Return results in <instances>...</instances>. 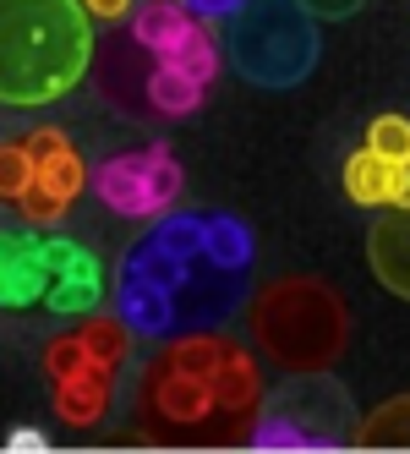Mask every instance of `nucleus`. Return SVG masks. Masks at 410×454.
Instances as JSON below:
<instances>
[{
    "instance_id": "nucleus-17",
    "label": "nucleus",
    "mask_w": 410,
    "mask_h": 454,
    "mask_svg": "<svg viewBox=\"0 0 410 454\" xmlns=\"http://www.w3.org/2000/svg\"><path fill=\"white\" fill-rule=\"evenodd\" d=\"M181 6H186V12H197L203 22H225V17H236V12L246 6V0H181Z\"/></svg>"
},
{
    "instance_id": "nucleus-2",
    "label": "nucleus",
    "mask_w": 410,
    "mask_h": 454,
    "mask_svg": "<svg viewBox=\"0 0 410 454\" xmlns=\"http://www.w3.org/2000/svg\"><path fill=\"white\" fill-rule=\"evenodd\" d=\"M137 421L159 443H241L263 405V367L225 329L153 340L132 383Z\"/></svg>"
},
{
    "instance_id": "nucleus-14",
    "label": "nucleus",
    "mask_w": 410,
    "mask_h": 454,
    "mask_svg": "<svg viewBox=\"0 0 410 454\" xmlns=\"http://www.w3.org/2000/svg\"><path fill=\"white\" fill-rule=\"evenodd\" d=\"M367 263L377 285L410 301V208H383L377 224L367 231Z\"/></svg>"
},
{
    "instance_id": "nucleus-7",
    "label": "nucleus",
    "mask_w": 410,
    "mask_h": 454,
    "mask_svg": "<svg viewBox=\"0 0 410 454\" xmlns=\"http://www.w3.org/2000/svg\"><path fill=\"white\" fill-rule=\"evenodd\" d=\"M88 192V165L60 126H12L0 132V208L17 224L50 231Z\"/></svg>"
},
{
    "instance_id": "nucleus-9",
    "label": "nucleus",
    "mask_w": 410,
    "mask_h": 454,
    "mask_svg": "<svg viewBox=\"0 0 410 454\" xmlns=\"http://www.w3.org/2000/svg\"><path fill=\"white\" fill-rule=\"evenodd\" d=\"M88 186H93V198L120 219H159V214L175 208L186 176H181V159L165 143H148V148H126V153L99 159Z\"/></svg>"
},
{
    "instance_id": "nucleus-15",
    "label": "nucleus",
    "mask_w": 410,
    "mask_h": 454,
    "mask_svg": "<svg viewBox=\"0 0 410 454\" xmlns=\"http://www.w3.org/2000/svg\"><path fill=\"white\" fill-rule=\"evenodd\" d=\"M356 443H367V449H410V395L377 405L356 427Z\"/></svg>"
},
{
    "instance_id": "nucleus-18",
    "label": "nucleus",
    "mask_w": 410,
    "mask_h": 454,
    "mask_svg": "<svg viewBox=\"0 0 410 454\" xmlns=\"http://www.w3.org/2000/svg\"><path fill=\"white\" fill-rule=\"evenodd\" d=\"M82 12L93 22H120L126 12H132V0H82Z\"/></svg>"
},
{
    "instance_id": "nucleus-3",
    "label": "nucleus",
    "mask_w": 410,
    "mask_h": 454,
    "mask_svg": "<svg viewBox=\"0 0 410 454\" xmlns=\"http://www.w3.org/2000/svg\"><path fill=\"white\" fill-rule=\"evenodd\" d=\"M93 17L82 0H0V105L44 110L88 77Z\"/></svg>"
},
{
    "instance_id": "nucleus-1",
    "label": "nucleus",
    "mask_w": 410,
    "mask_h": 454,
    "mask_svg": "<svg viewBox=\"0 0 410 454\" xmlns=\"http://www.w3.org/2000/svg\"><path fill=\"white\" fill-rule=\"evenodd\" d=\"M258 241L241 214L170 208L126 247L110 279V312L137 340L225 329L251 296Z\"/></svg>"
},
{
    "instance_id": "nucleus-8",
    "label": "nucleus",
    "mask_w": 410,
    "mask_h": 454,
    "mask_svg": "<svg viewBox=\"0 0 410 454\" xmlns=\"http://www.w3.org/2000/svg\"><path fill=\"white\" fill-rule=\"evenodd\" d=\"M318 17L301 0H246L225 17V60L251 88H296L318 67Z\"/></svg>"
},
{
    "instance_id": "nucleus-4",
    "label": "nucleus",
    "mask_w": 410,
    "mask_h": 454,
    "mask_svg": "<svg viewBox=\"0 0 410 454\" xmlns=\"http://www.w3.org/2000/svg\"><path fill=\"white\" fill-rule=\"evenodd\" d=\"M137 334L126 329L115 312H88L72 317V329H60L44 345V378L55 416L66 427H104V421L132 400L137 362H132Z\"/></svg>"
},
{
    "instance_id": "nucleus-11",
    "label": "nucleus",
    "mask_w": 410,
    "mask_h": 454,
    "mask_svg": "<svg viewBox=\"0 0 410 454\" xmlns=\"http://www.w3.org/2000/svg\"><path fill=\"white\" fill-rule=\"evenodd\" d=\"M44 312L50 317H88V312H104L110 301V274L99 263V252L72 241V236H44Z\"/></svg>"
},
{
    "instance_id": "nucleus-16",
    "label": "nucleus",
    "mask_w": 410,
    "mask_h": 454,
    "mask_svg": "<svg viewBox=\"0 0 410 454\" xmlns=\"http://www.w3.org/2000/svg\"><path fill=\"white\" fill-rule=\"evenodd\" d=\"M367 148L389 153V159L410 153V121H405V115H377V121L367 126Z\"/></svg>"
},
{
    "instance_id": "nucleus-10",
    "label": "nucleus",
    "mask_w": 410,
    "mask_h": 454,
    "mask_svg": "<svg viewBox=\"0 0 410 454\" xmlns=\"http://www.w3.org/2000/svg\"><path fill=\"white\" fill-rule=\"evenodd\" d=\"M258 411L290 421V427L306 438V449L356 443V405H351V388L334 378V367H323V372H285V383H274Z\"/></svg>"
},
{
    "instance_id": "nucleus-13",
    "label": "nucleus",
    "mask_w": 410,
    "mask_h": 454,
    "mask_svg": "<svg viewBox=\"0 0 410 454\" xmlns=\"http://www.w3.org/2000/svg\"><path fill=\"white\" fill-rule=\"evenodd\" d=\"M344 192L361 208H410V153L389 159L377 148H361L344 159Z\"/></svg>"
},
{
    "instance_id": "nucleus-19",
    "label": "nucleus",
    "mask_w": 410,
    "mask_h": 454,
    "mask_svg": "<svg viewBox=\"0 0 410 454\" xmlns=\"http://www.w3.org/2000/svg\"><path fill=\"white\" fill-rule=\"evenodd\" d=\"M301 6H306L312 17H351V12L367 6V0H301Z\"/></svg>"
},
{
    "instance_id": "nucleus-12",
    "label": "nucleus",
    "mask_w": 410,
    "mask_h": 454,
    "mask_svg": "<svg viewBox=\"0 0 410 454\" xmlns=\"http://www.w3.org/2000/svg\"><path fill=\"white\" fill-rule=\"evenodd\" d=\"M44 231L34 224H6L0 231V312H34L44 307Z\"/></svg>"
},
{
    "instance_id": "nucleus-5",
    "label": "nucleus",
    "mask_w": 410,
    "mask_h": 454,
    "mask_svg": "<svg viewBox=\"0 0 410 454\" xmlns=\"http://www.w3.org/2000/svg\"><path fill=\"white\" fill-rule=\"evenodd\" d=\"M246 340L285 372H323L351 345V307L318 274H285L246 296Z\"/></svg>"
},
{
    "instance_id": "nucleus-6",
    "label": "nucleus",
    "mask_w": 410,
    "mask_h": 454,
    "mask_svg": "<svg viewBox=\"0 0 410 454\" xmlns=\"http://www.w3.org/2000/svg\"><path fill=\"white\" fill-rule=\"evenodd\" d=\"M126 17H132V44L148 55L143 105L159 115H192L203 105L208 82L219 77V60H225L213 22L186 12L181 0H137Z\"/></svg>"
}]
</instances>
